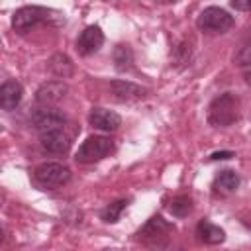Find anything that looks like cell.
Wrapping results in <instances>:
<instances>
[{
	"label": "cell",
	"instance_id": "52a82bcc",
	"mask_svg": "<svg viewBox=\"0 0 251 251\" xmlns=\"http://www.w3.org/2000/svg\"><path fill=\"white\" fill-rule=\"evenodd\" d=\"M31 124L39 133L51 129H63L67 124V116L53 106H39L31 114Z\"/></svg>",
	"mask_w": 251,
	"mask_h": 251
},
{
	"label": "cell",
	"instance_id": "5b68a950",
	"mask_svg": "<svg viewBox=\"0 0 251 251\" xmlns=\"http://www.w3.org/2000/svg\"><path fill=\"white\" fill-rule=\"evenodd\" d=\"M114 143L110 137L106 135H90L86 137L80 147L76 149V155H75V161L80 163V165H90V163H96L100 159H104L110 151H112Z\"/></svg>",
	"mask_w": 251,
	"mask_h": 251
},
{
	"label": "cell",
	"instance_id": "d4e9b609",
	"mask_svg": "<svg viewBox=\"0 0 251 251\" xmlns=\"http://www.w3.org/2000/svg\"><path fill=\"white\" fill-rule=\"evenodd\" d=\"M249 6H251V0H249Z\"/></svg>",
	"mask_w": 251,
	"mask_h": 251
},
{
	"label": "cell",
	"instance_id": "cb8c5ba5",
	"mask_svg": "<svg viewBox=\"0 0 251 251\" xmlns=\"http://www.w3.org/2000/svg\"><path fill=\"white\" fill-rule=\"evenodd\" d=\"M159 2H163V4H175V2H178V0H159Z\"/></svg>",
	"mask_w": 251,
	"mask_h": 251
},
{
	"label": "cell",
	"instance_id": "603a6c76",
	"mask_svg": "<svg viewBox=\"0 0 251 251\" xmlns=\"http://www.w3.org/2000/svg\"><path fill=\"white\" fill-rule=\"evenodd\" d=\"M243 78H245V82L251 86V69H247V71L243 73Z\"/></svg>",
	"mask_w": 251,
	"mask_h": 251
},
{
	"label": "cell",
	"instance_id": "ba28073f",
	"mask_svg": "<svg viewBox=\"0 0 251 251\" xmlns=\"http://www.w3.org/2000/svg\"><path fill=\"white\" fill-rule=\"evenodd\" d=\"M69 92L67 82L63 80H47L35 90V102L39 106H55L61 102Z\"/></svg>",
	"mask_w": 251,
	"mask_h": 251
},
{
	"label": "cell",
	"instance_id": "d6986e66",
	"mask_svg": "<svg viewBox=\"0 0 251 251\" xmlns=\"http://www.w3.org/2000/svg\"><path fill=\"white\" fill-rule=\"evenodd\" d=\"M126 206H127V200H116V202L108 204V206L100 212L102 222H106V224H114V222H118L120 216H122V212L126 210Z\"/></svg>",
	"mask_w": 251,
	"mask_h": 251
},
{
	"label": "cell",
	"instance_id": "2e32d148",
	"mask_svg": "<svg viewBox=\"0 0 251 251\" xmlns=\"http://www.w3.org/2000/svg\"><path fill=\"white\" fill-rule=\"evenodd\" d=\"M73 61L65 55V53H57V55H53L51 59H49V71L55 75V76H59V78H67V76H71L73 75Z\"/></svg>",
	"mask_w": 251,
	"mask_h": 251
},
{
	"label": "cell",
	"instance_id": "44dd1931",
	"mask_svg": "<svg viewBox=\"0 0 251 251\" xmlns=\"http://www.w3.org/2000/svg\"><path fill=\"white\" fill-rule=\"evenodd\" d=\"M231 157H235L233 151H216V153L210 155L212 161H226V159H231Z\"/></svg>",
	"mask_w": 251,
	"mask_h": 251
},
{
	"label": "cell",
	"instance_id": "9c48e42d",
	"mask_svg": "<svg viewBox=\"0 0 251 251\" xmlns=\"http://www.w3.org/2000/svg\"><path fill=\"white\" fill-rule=\"evenodd\" d=\"M110 92L114 94L116 100L120 102H133V100H141L149 94V90L141 84H135L131 80H122V78H116L110 82Z\"/></svg>",
	"mask_w": 251,
	"mask_h": 251
},
{
	"label": "cell",
	"instance_id": "6da1fadb",
	"mask_svg": "<svg viewBox=\"0 0 251 251\" xmlns=\"http://www.w3.org/2000/svg\"><path fill=\"white\" fill-rule=\"evenodd\" d=\"M39 24L61 25V24H65V18L61 12L43 8V6H24L12 14V27L18 33H27L29 29H33Z\"/></svg>",
	"mask_w": 251,
	"mask_h": 251
},
{
	"label": "cell",
	"instance_id": "30bf717a",
	"mask_svg": "<svg viewBox=\"0 0 251 251\" xmlns=\"http://www.w3.org/2000/svg\"><path fill=\"white\" fill-rule=\"evenodd\" d=\"M104 43V33L100 29V25H88L80 31L78 39H76V51L82 57H88L92 53H96Z\"/></svg>",
	"mask_w": 251,
	"mask_h": 251
},
{
	"label": "cell",
	"instance_id": "7c38bea8",
	"mask_svg": "<svg viewBox=\"0 0 251 251\" xmlns=\"http://www.w3.org/2000/svg\"><path fill=\"white\" fill-rule=\"evenodd\" d=\"M88 124L100 131H114L122 126V118L120 114L106 110V108H92L90 116H88Z\"/></svg>",
	"mask_w": 251,
	"mask_h": 251
},
{
	"label": "cell",
	"instance_id": "4fadbf2b",
	"mask_svg": "<svg viewBox=\"0 0 251 251\" xmlns=\"http://www.w3.org/2000/svg\"><path fill=\"white\" fill-rule=\"evenodd\" d=\"M22 96H24V86L10 78V80H4L2 86H0V106L2 110H14L20 102H22Z\"/></svg>",
	"mask_w": 251,
	"mask_h": 251
},
{
	"label": "cell",
	"instance_id": "8992f818",
	"mask_svg": "<svg viewBox=\"0 0 251 251\" xmlns=\"http://www.w3.org/2000/svg\"><path fill=\"white\" fill-rule=\"evenodd\" d=\"M175 231V226H171L163 216H153L147 220V224L137 231V239L145 241L147 245H165L169 239V233Z\"/></svg>",
	"mask_w": 251,
	"mask_h": 251
},
{
	"label": "cell",
	"instance_id": "ac0fdd59",
	"mask_svg": "<svg viewBox=\"0 0 251 251\" xmlns=\"http://www.w3.org/2000/svg\"><path fill=\"white\" fill-rule=\"evenodd\" d=\"M169 212L175 218H184L192 212V198L188 194H178L169 202Z\"/></svg>",
	"mask_w": 251,
	"mask_h": 251
},
{
	"label": "cell",
	"instance_id": "277c9868",
	"mask_svg": "<svg viewBox=\"0 0 251 251\" xmlns=\"http://www.w3.org/2000/svg\"><path fill=\"white\" fill-rule=\"evenodd\" d=\"M71 178V169L63 163H41L33 171V180L43 190H53L63 186Z\"/></svg>",
	"mask_w": 251,
	"mask_h": 251
},
{
	"label": "cell",
	"instance_id": "8fae6325",
	"mask_svg": "<svg viewBox=\"0 0 251 251\" xmlns=\"http://www.w3.org/2000/svg\"><path fill=\"white\" fill-rule=\"evenodd\" d=\"M39 143H41L43 151L55 153V155L67 153L69 147H71V139L63 129H51V131L39 133Z\"/></svg>",
	"mask_w": 251,
	"mask_h": 251
},
{
	"label": "cell",
	"instance_id": "9a60e30c",
	"mask_svg": "<svg viewBox=\"0 0 251 251\" xmlns=\"http://www.w3.org/2000/svg\"><path fill=\"white\" fill-rule=\"evenodd\" d=\"M196 235H198L200 241H204L208 245H218V243H224V239H226V231L220 226H216V224H212L208 220H200L198 222Z\"/></svg>",
	"mask_w": 251,
	"mask_h": 251
},
{
	"label": "cell",
	"instance_id": "7402d4cb",
	"mask_svg": "<svg viewBox=\"0 0 251 251\" xmlns=\"http://www.w3.org/2000/svg\"><path fill=\"white\" fill-rule=\"evenodd\" d=\"M231 6L237 8V10H251L249 0H231Z\"/></svg>",
	"mask_w": 251,
	"mask_h": 251
},
{
	"label": "cell",
	"instance_id": "5bb4252c",
	"mask_svg": "<svg viewBox=\"0 0 251 251\" xmlns=\"http://www.w3.org/2000/svg\"><path fill=\"white\" fill-rule=\"evenodd\" d=\"M239 182H241L239 175H237L235 171H231V169H226V171H220V173L216 175V178H214V182H212V188H214V194L226 196V194L235 192L237 186H239Z\"/></svg>",
	"mask_w": 251,
	"mask_h": 251
},
{
	"label": "cell",
	"instance_id": "3957f363",
	"mask_svg": "<svg viewBox=\"0 0 251 251\" xmlns=\"http://www.w3.org/2000/svg\"><path fill=\"white\" fill-rule=\"evenodd\" d=\"M235 24L233 16L229 12H226L224 8H218V6H208L200 12L198 20H196V27L204 33H226L227 29H231Z\"/></svg>",
	"mask_w": 251,
	"mask_h": 251
},
{
	"label": "cell",
	"instance_id": "ffe728a7",
	"mask_svg": "<svg viewBox=\"0 0 251 251\" xmlns=\"http://www.w3.org/2000/svg\"><path fill=\"white\" fill-rule=\"evenodd\" d=\"M237 63L239 65H251V45L249 47H243L237 55Z\"/></svg>",
	"mask_w": 251,
	"mask_h": 251
},
{
	"label": "cell",
	"instance_id": "e0dca14e",
	"mask_svg": "<svg viewBox=\"0 0 251 251\" xmlns=\"http://www.w3.org/2000/svg\"><path fill=\"white\" fill-rule=\"evenodd\" d=\"M112 57L118 71H129L133 67V51L129 49V45H116Z\"/></svg>",
	"mask_w": 251,
	"mask_h": 251
},
{
	"label": "cell",
	"instance_id": "7a4b0ae2",
	"mask_svg": "<svg viewBox=\"0 0 251 251\" xmlns=\"http://www.w3.org/2000/svg\"><path fill=\"white\" fill-rule=\"evenodd\" d=\"M239 116V100L231 92L218 94L208 106V122L214 127H227Z\"/></svg>",
	"mask_w": 251,
	"mask_h": 251
}]
</instances>
